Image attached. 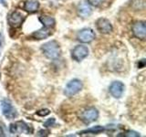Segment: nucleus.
<instances>
[{"mask_svg":"<svg viewBox=\"0 0 146 137\" xmlns=\"http://www.w3.org/2000/svg\"><path fill=\"white\" fill-rule=\"evenodd\" d=\"M43 54L49 59H56L60 55V48L56 40H51L41 46Z\"/></svg>","mask_w":146,"mask_h":137,"instance_id":"1","label":"nucleus"},{"mask_svg":"<svg viewBox=\"0 0 146 137\" xmlns=\"http://www.w3.org/2000/svg\"><path fill=\"white\" fill-rule=\"evenodd\" d=\"M1 110L4 116L8 120H13L18 115L17 109L14 107L12 102L7 99H5L1 102Z\"/></svg>","mask_w":146,"mask_h":137,"instance_id":"2","label":"nucleus"},{"mask_svg":"<svg viewBox=\"0 0 146 137\" xmlns=\"http://www.w3.org/2000/svg\"><path fill=\"white\" fill-rule=\"evenodd\" d=\"M82 87H83V84H82L81 80L78 79L71 80L70 82H68V84L66 85L64 93H65V95L68 96V97H72V96H74L77 93L80 92L82 90Z\"/></svg>","mask_w":146,"mask_h":137,"instance_id":"3","label":"nucleus"},{"mask_svg":"<svg viewBox=\"0 0 146 137\" xmlns=\"http://www.w3.org/2000/svg\"><path fill=\"white\" fill-rule=\"evenodd\" d=\"M99 117V112L98 110L94 107H90L84 110L80 114V120L86 124L96 121Z\"/></svg>","mask_w":146,"mask_h":137,"instance_id":"4","label":"nucleus"},{"mask_svg":"<svg viewBox=\"0 0 146 137\" xmlns=\"http://www.w3.org/2000/svg\"><path fill=\"white\" fill-rule=\"evenodd\" d=\"M11 134H22V132H26V134H32L33 132V128L30 125H29L25 122H17L15 123H12L9 128Z\"/></svg>","mask_w":146,"mask_h":137,"instance_id":"5","label":"nucleus"},{"mask_svg":"<svg viewBox=\"0 0 146 137\" xmlns=\"http://www.w3.org/2000/svg\"><path fill=\"white\" fill-rule=\"evenodd\" d=\"M90 50L89 49L83 45H79L72 49L71 51V57L74 61L80 62L81 61H83L85 58L88 57Z\"/></svg>","mask_w":146,"mask_h":137,"instance_id":"6","label":"nucleus"},{"mask_svg":"<svg viewBox=\"0 0 146 137\" xmlns=\"http://www.w3.org/2000/svg\"><path fill=\"white\" fill-rule=\"evenodd\" d=\"M131 32L135 38L144 40L146 38V27L144 21H137L131 27Z\"/></svg>","mask_w":146,"mask_h":137,"instance_id":"7","label":"nucleus"},{"mask_svg":"<svg viewBox=\"0 0 146 137\" xmlns=\"http://www.w3.org/2000/svg\"><path fill=\"white\" fill-rule=\"evenodd\" d=\"M96 37L95 32L91 29H83L79 31V33L77 35V39L79 41L82 43H90L91 41H93Z\"/></svg>","mask_w":146,"mask_h":137,"instance_id":"8","label":"nucleus"},{"mask_svg":"<svg viewBox=\"0 0 146 137\" xmlns=\"http://www.w3.org/2000/svg\"><path fill=\"white\" fill-rule=\"evenodd\" d=\"M124 90H125V85L123 84L121 81H119V80L113 81L109 87L110 93H111L112 97H114L115 99L121 98L123 92H124Z\"/></svg>","mask_w":146,"mask_h":137,"instance_id":"9","label":"nucleus"},{"mask_svg":"<svg viewBox=\"0 0 146 137\" xmlns=\"http://www.w3.org/2000/svg\"><path fill=\"white\" fill-rule=\"evenodd\" d=\"M96 27H97L98 31H100V33L102 34H110L111 33L113 29L111 23L107 18L104 17H100L96 21Z\"/></svg>","mask_w":146,"mask_h":137,"instance_id":"10","label":"nucleus"},{"mask_svg":"<svg viewBox=\"0 0 146 137\" xmlns=\"http://www.w3.org/2000/svg\"><path fill=\"white\" fill-rule=\"evenodd\" d=\"M23 20H24V15L19 11H14L8 17L9 25L12 27H15V29L19 27L22 25Z\"/></svg>","mask_w":146,"mask_h":137,"instance_id":"11","label":"nucleus"},{"mask_svg":"<svg viewBox=\"0 0 146 137\" xmlns=\"http://www.w3.org/2000/svg\"><path fill=\"white\" fill-rule=\"evenodd\" d=\"M51 34H52V32H51V30L49 29V27H44L41 29H39L38 31H35L34 33H32L31 38L40 40V39H45L48 38V37Z\"/></svg>","mask_w":146,"mask_h":137,"instance_id":"12","label":"nucleus"},{"mask_svg":"<svg viewBox=\"0 0 146 137\" xmlns=\"http://www.w3.org/2000/svg\"><path fill=\"white\" fill-rule=\"evenodd\" d=\"M92 13V9L86 3H81L78 7V14L81 17H88Z\"/></svg>","mask_w":146,"mask_h":137,"instance_id":"13","label":"nucleus"},{"mask_svg":"<svg viewBox=\"0 0 146 137\" xmlns=\"http://www.w3.org/2000/svg\"><path fill=\"white\" fill-rule=\"evenodd\" d=\"M39 8V2L36 0H29L24 5V9L29 13H34Z\"/></svg>","mask_w":146,"mask_h":137,"instance_id":"14","label":"nucleus"},{"mask_svg":"<svg viewBox=\"0 0 146 137\" xmlns=\"http://www.w3.org/2000/svg\"><path fill=\"white\" fill-rule=\"evenodd\" d=\"M39 21L41 22V24L46 27H52L56 24L55 18L49 16H41L39 17Z\"/></svg>","mask_w":146,"mask_h":137,"instance_id":"15","label":"nucleus"},{"mask_svg":"<svg viewBox=\"0 0 146 137\" xmlns=\"http://www.w3.org/2000/svg\"><path fill=\"white\" fill-rule=\"evenodd\" d=\"M104 131V128L102 126H100V125H97V126H93L90 128V129H87V130H84L80 132V135H83V134H100V132H102Z\"/></svg>","mask_w":146,"mask_h":137,"instance_id":"16","label":"nucleus"},{"mask_svg":"<svg viewBox=\"0 0 146 137\" xmlns=\"http://www.w3.org/2000/svg\"><path fill=\"white\" fill-rule=\"evenodd\" d=\"M105 2V0H88V3L92 7H100Z\"/></svg>","mask_w":146,"mask_h":137,"instance_id":"17","label":"nucleus"},{"mask_svg":"<svg viewBox=\"0 0 146 137\" xmlns=\"http://www.w3.org/2000/svg\"><path fill=\"white\" fill-rule=\"evenodd\" d=\"M54 124H55V119L54 118H49L44 122V126L45 127H51Z\"/></svg>","mask_w":146,"mask_h":137,"instance_id":"18","label":"nucleus"},{"mask_svg":"<svg viewBox=\"0 0 146 137\" xmlns=\"http://www.w3.org/2000/svg\"><path fill=\"white\" fill-rule=\"evenodd\" d=\"M49 110L48 109H43V110H40V111H38V112H36V114L39 116H46L48 115V114H49Z\"/></svg>","mask_w":146,"mask_h":137,"instance_id":"19","label":"nucleus"},{"mask_svg":"<svg viewBox=\"0 0 146 137\" xmlns=\"http://www.w3.org/2000/svg\"><path fill=\"white\" fill-rule=\"evenodd\" d=\"M125 136H135V137H138L140 136V134H138V132H136L134 131H128L126 132V134H124Z\"/></svg>","mask_w":146,"mask_h":137,"instance_id":"20","label":"nucleus"},{"mask_svg":"<svg viewBox=\"0 0 146 137\" xmlns=\"http://www.w3.org/2000/svg\"><path fill=\"white\" fill-rule=\"evenodd\" d=\"M0 46H1V35H0Z\"/></svg>","mask_w":146,"mask_h":137,"instance_id":"21","label":"nucleus"}]
</instances>
